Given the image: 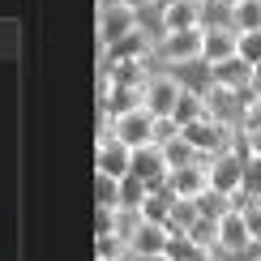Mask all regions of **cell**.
Here are the masks:
<instances>
[{"label":"cell","instance_id":"6da1fadb","mask_svg":"<svg viewBox=\"0 0 261 261\" xmlns=\"http://www.w3.org/2000/svg\"><path fill=\"white\" fill-rule=\"evenodd\" d=\"M180 137L189 141V146L197 150L201 159H214V154H223V150H231V141H236V124L214 120V116H201V120L184 124V128H180Z\"/></svg>","mask_w":261,"mask_h":261},{"label":"cell","instance_id":"7a4b0ae2","mask_svg":"<svg viewBox=\"0 0 261 261\" xmlns=\"http://www.w3.org/2000/svg\"><path fill=\"white\" fill-rule=\"evenodd\" d=\"M137 26H141V21H137V9L120 5V0H107V5H99V43H103V47L124 43Z\"/></svg>","mask_w":261,"mask_h":261},{"label":"cell","instance_id":"3957f363","mask_svg":"<svg viewBox=\"0 0 261 261\" xmlns=\"http://www.w3.org/2000/svg\"><path fill=\"white\" fill-rule=\"evenodd\" d=\"M112 137L124 141V146H154V112H146V107H133V112L124 116H112Z\"/></svg>","mask_w":261,"mask_h":261},{"label":"cell","instance_id":"277c9868","mask_svg":"<svg viewBox=\"0 0 261 261\" xmlns=\"http://www.w3.org/2000/svg\"><path fill=\"white\" fill-rule=\"evenodd\" d=\"M201 47H205V26H193V30H167L159 39V56L167 64H189V60H201Z\"/></svg>","mask_w":261,"mask_h":261},{"label":"cell","instance_id":"5b68a950","mask_svg":"<svg viewBox=\"0 0 261 261\" xmlns=\"http://www.w3.org/2000/svg\"><path fill=\"white\" fill-rule=\"evenodd\" d=\"M94 171H99V176H116V180H124L128 171H133V146L116 141L112 124L99 128V159H94Z\"/></svg>","mask_w":261,"mask_h":261},{"label":"cell","instance_id":"8992f818","mask_svg":"<svg viewBox=\"0 0 261 261\" xmlns=\"http://www.w3.org/2000/svg\"><path fill=\"white\" fill-rule=\"evenodd\" d=\"M205 171H210V189L214 193H227V197H240L244 193V163L236 150H223V154H214L205 163Z\"/></svg>","mask_w":261,"mask_h":261},{"label":"cell","instance_id":"52a82bcc","mask_svg":"<svg viewBox=\"0 0 261 261\" xmlns=\"http://www.w3.org/2000/svg\"><path fill=\"white\" fill-rule=\"evenodd\" d=\"M128 176H137L150 193H163L167 180H171V167H167V159H163L159 146H141V150H133V171Z\"/></svg>","mask_w":261,"mask_h":261},{"label":"cell","instance_id":"ba28073f","mask_svg":"<svg viewBox=\"0 0 261 261\" xmlns=\"http://www.w3.org/2000/svg\"><path fill=\"white\" fill-rule=\"evenodd\" d=\"M201 99H205V116L227 120V124H240V116H244V94H240V90H227V86L210 82V86L201 90Z\"/></svg>","mask_w":261,"mask_h":261},{"label":"cell","instance_id":"9c48e42d","mask_svg":"<svg viewBox=\"0 0 261 261\" xmlns=\"http://www.w3.org/2000/svg\"><path fill=\"white\" fill-rule=\"evenodd\" d=\"M205 163H210V159H197V163H189V167H176V171H171V180H167V193H171V197L197 201L201 193L210 189V171H205Z\"/></svg>","mask_w":261,"mask_h":261},{"label":"cell","instance_id":"30bf717a","mask_svg":"<svg viewBox=\"0 0 261 261\" xmlns=\"http://www.w3.org/2000/svg\"><path fill=\"white\" fill-rule=\"evenodd\" d=\"M180 90L184 86L176 77H167V73H154V77L146 82V112H154V116H171L176 112V103H180Z\"/></svg>","mask_w":261,"mask_h":261},{"label":"cell","instance_id":"8fae6325","mask_svg":"<svg viewBox=\"0 0 261 261\" xmlns=\"http://www.w3.org/2000/svg\"><path fill=\"white\" fill-rule=\"evenodd\" d=\"M201 13H205V0H171V5H163L159 9L163 35H167V30H193V26H201Z\"/></svg>","mask_w":261,"mask_h":261},{"label":"cell","instance_id":"7c38bea8","mask_svg":"<svg viewBox=\"0 0 261 261\" xmlns=\"http://www.w3.org/2000/svg\"><path fill=\"white\" fill-rule=\"evenodd\" d=\"M248 244H253V236H248L244 214H240V205H236V210H227L223 219H219V248H223L227 257H236V253H244Z\"/></svg>","mask_w":261,"mask_h":261},{"label":"cell","instance_id":"4fadbf2b","mask_svg":"<svg viewBox=\"0 0 261 261\" xmlns=\"http://www.w3.org/2000/svg\"><path fill=\"white\" fill-rule=\"evenodd\" d=\"M227 56H240V35L231 26H205V47H201V60L219 64Z\"/></svg>","mask_w":261,"mask_h":261},{"label":"cell","instance_id":"5bb4252c","mask_svg":"<svg viewBox=\"0 0 261 261\" xmlns=\"http://www.w3.org/2000/svg\"><path fill=\"white\" fill-rule=\"evenodd\" d=\"M167 244H171V227L146 219L133 231V240H128V253H167Z\"/></svg>","mask_w":261,"mask_h":261},{"label":"cell","instance_id":"9a60e30c","mask_svg":"<svg viewBox=\"0 0 261 261\" xmlns=\"http://www.w3.org/2000/svg\"><path fill=\"white\" fill-rule=\"evenodd\" d=\"M253 69H257V64H248L244 56H227V60H219V64H210L214 82L227 86V90H248V82H253Z\"/></svg>","mask_w":261,"mask_h":261},{"label":"cell","instance_id":"2e32d148","mask_svg":"<svg viewBox=\"0 0 261 261\" xmlns=\"http://www.w3.org/2000/svg\"><path fill=\"white\" fill-rule=\"evenodd\" d=\"M99 73H107L116 86H146L150 82V73H146V56H116L107 69H99Z\"/></svg>","mask_w":261,"mask_h":261},{"label":"cell","instance_id":"e0dca14e","mask_svg":"<svg viewBox=\"0 0 261 261\" xmlns=\"http://www.w3.org/2000/svg\"><path fill=\"white\" fill-rule=\"evenodd\" d=\"M227 26H231L236 35H244V30H261V0L231 5V9H227Z\"/></svg>","mask_w":261,"mask_h":261},{"label":"cell","instance_id":"ac0fdd59","mask_svg":"<svg viewBox=\"0 0 261 261\" xmlns=\"http://www.w3.org/2000/svg\"><path fill=\"white\" fill-rule=\"evenodd\" d=\"M201 116H205V99H201L197 90H180V103H176V112H171V120L184 128V124L201 120Z\"/></svg>","mask_w":261,"mask_h":261},{"label":"cell","instance_id":"d6986e66","mask_svg":"<svg viewBox=\"0 0 261 261\" xmlns=\"http://www.w3.org/2000/svg\"><path fill=\"white\" fill-rule=\"evenodd\" d=\"M201 219V210H197V201H184V197H171V210H167V227L171 231H189L193 223Z\"/></svg>","mask_w":261,"mask_h":261},{"label":"cell","instance_id":"ffe728a7","mask_svg":"<svg viewBox=\"0 0 261 261\" xmlns=\"http://www.w3.org/2000/svg\"><path fill=\"white\" fill-rule=\"evenodd\" d=\"M94 253H99V261H128V240L116 236V231H99Z\"/></svg>","mask_w":261,"mask_h":261},{"label":"cell","instance_id":"44dd1931","mask_svg":"<svg viewBox=\"0 0 261 261\" xmlns=\"http://www.w3.org/2000/svg\"><path fill=\"white\" fill-rule=\"evenodd\" d=\"M197 210L205 214V219H214V223H219L227 210H236V197H227V193H214V189H205L201 197H197Z\"/></svg>","mask_w":261,"mask_h":261},{"label":"cell","instance_id":"7402d4cb","mask_svg":"<svg viewBox=\"0 0 261 261\" xmlns=\"http://www.w3.org/2000/svg\"><path fill=\"white\" fill-rule=\"evenodd\" d=\"M94 197H99V210H120V180L94 171Z\"/></svg>","mask_w":261,"mask_h":261},{"label":"cell","instance_id":"603a6c76","mask_svg":"<svg viewBox=\"0 0 261 261\" xmlns=\"http://www.w3.org/2000/svg\"><path fill=\"white\" fill-rule=\"evenodd\" d=\"M159 150H163V159H167V167H171V171H176V167H189V163H197V159H201V154H197V150H193L184 137L167 141V146H159Z\"/></svg>","mask_w":261,"mask_h":261},{"label":"cell","instance_id":"cb8c5ba5","mask_svg":"<svg viewBox=\"0 0 261 261\" xmlns=\"http://www.w3.org/2000/svg\"><path fill=\"white\" fill-rule=\"evenodd\" d=\"M146 197H150V189H146L137 176H124V180H120V210H141Z\"/></svg>","mask_w":261,"mask_h":261},{"label":"cell","instance_id":"d4e9b609","mask_svg":"<svg viewBox=\"0 0 261 261\" xmlns=\"http://www.w3.org/2000/svg\"><path fill=\"white\" fill-rule=\"evenodd\" d=\"M197 253H201V244H193L184 231H171V244H167V257L171 261H193Z\"/></svg>","mask_w":261,"mask_h":261},{"label":"cell","instance_id":"484cf974","mask_svg":"<svg viewBox=\"0 0 261 261\" xmlns=\"http://www.w3.org/2000/svg\"><path fill=\"white\" fill-rule=\"evenodd\" d=\"M240 214H244V227H248V236H253V244H261V201L248 197L240 205Z\"/></svg>","mask_w":261,"mask_h":261},{"label":"cell","instance_id":"4316f807","mask_svg":"<svg viewBox=\"0 0 261 261\" xmlns=\"http://www.w3.org/2000/svg\"><path fill=\"white\" fill-rule=\"evenodd\" d=\"M244 193L261 201V159L257 154H248V163H244Z\"/></svg>","mask_w":261,"mask_h":261},{"label":"cell","instance_id":"83f0119b","mask_svg":"<svg viewBox=\"0 0 261 261\" xmlns=\"http://www.w3.org/2000/svg\"><path fill=\"white\" fill-rule=\"evenodd\" d=\"M240 56L248 64H261V30H244L240 35Z\"/></svg>","mask_w":261,"mask_h":261},{"label":"cell","instance_id":"f1b7e54d","mask_svg":"<svg viewBox=\"0 0 261 261\" xmlns=\"http://www.w3.org/2000/svg\"><path fill=\"white\" fill-rule=\"evenodd\" d=\"M167 210H171V201L163 197V193H150L146 205H141V214H146V219H154V223H167Z\"/></svg>","mask_w":261,"mask_h":261},{"label":"cell","instance_id":"f546056e","mask_svg":"<svg viewBox=\"0 0 261 261\" xmlns=\"http://www.w3.org/2000/svg\"><path fill=\"white\" fill-rule=\"evenodd\" d=\"M180 137V124L171 116H154V146H167V141Z\"/></svg>","mask_w":261,"mask_h":261},{"label":"cell","instance_id":"4dcf8cb0","mask_svg":"<svg viewBox=\"0 0 261 261\" xmlns=\"http://www.w3.org/2000/svg\"><path fill=\"white\" fill-rule=\"evenodd\" d=\"M244 141H248V154H257V159H261V124H257V128H248Z\"/></svg>","mask_w":261,"mask_h":261},{"label":"cell","instance_id":"1f68e13d","mask_svg":"<svg viewBox=\"0 0 261 261\" xmlns=\"http://www.w3.org/2000/svg\"><path fill=\"white\" fill-rule=\"evenodd\" d=\"M128 261H171L167 253H128Z\"/></svg>","mask_w":261,"mask_h":261},{"label":"cell","instance_id":"d6a6232c","mask_svg":"<svg viewBox=\"0 0 261 261\" xmlns=\"http://www.w3.org/2000/svg\"><path fill=\"white\" fill-rule=\"evenodd\" d=\"M248 90H253L257 99H261V64H257V69H253V82H248Z\"/></svg>","mask_w":261,"mask_h":261},{"label":"cell","instance_id":"836d02e7","mask_svg":"<svg viewBox=\"0 0 261 261\" xmlns=\"http://www.w3.org/2000/svg\"><path fill=\"white\" fill-rule=\"evenodd\" d=\"M120 5H128V9H137V13H141L146 5H159V0H120Z\"/></svg>","mask_w":261,"mask_h":261},{"label":"cell","instance_id":"e575fe53","mask_svg":"<svg viewBox=\"0 0 261 261\" xmlns=\"http://www.w3.org/2000/svg\"><path fill=\"white\" fill-rule=\"evenodd\" d=\"M219 5H223V9H231V5H244V0H219Z\"/></svg>","mask_w":261,"mask_h":261},{"label":"cell","instance_id":"d590c367","mask_svg":"<svg viewBox=\"0 0 261 261\" xmlns=\"http://www.w3.org/2000/svg\"><path fill=\"white\" fill-rule=\"evenodd\" d=\"M163 5H171V0H159V9H163Z\"/></svg>","mask_w":261,"mask_h":261},{"label":"cell","instance_id":"8d00e7d4","mask_svg":"<svg viewBox=\"0 0 261 261\" xmlns=\"http://www.w3.org/2000/svg\"><path fill=\"white\" fill-rule=\"evenodd\" d=\"M257 261H261V257H257Z\"/></svg>","mask_w":261,"mask_h":261}]
</instances>
